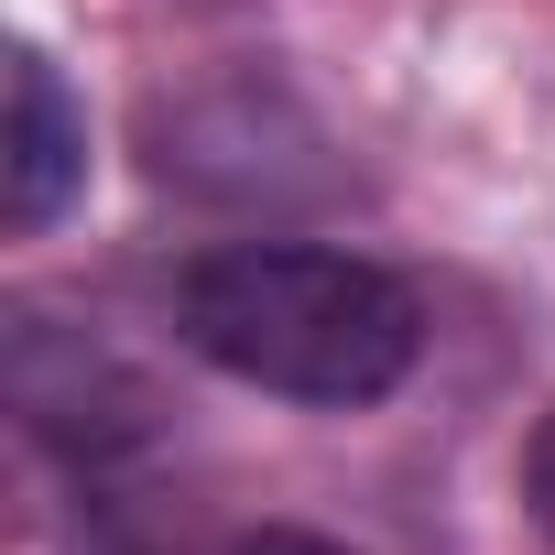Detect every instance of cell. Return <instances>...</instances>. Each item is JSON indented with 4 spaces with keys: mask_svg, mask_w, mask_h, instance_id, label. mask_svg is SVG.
Instances as JSON below:
<instances>
[{
    "mask_svg": "<svg viewBox=\"0 0 555 555\" xmlns=\"http://www.w3.org/2000/svg\"><path fill=\"white\" fill-rule=\"evenodd\" d=\"M229 555H360V544H327V533H295V522H261V533H240Z\"/></svg>",
    "mask_w": 555,
    "mask_h": 555,
    "instance_id": "4",
    "label": "cell"
},
{
    "mask_svg": "<svg viewBox=\"0 0 555 555\" xmlns=\"http://www.w3.org/2000/svg\"><path fill=\"white\" fill-rule=\"evenodd\" d=\"M522 522L544 533V555H555V414L522 436Z\"/></svg>",
    "mask_w": 555,
    "mask_h": 555,
    "instance_id": "3",
    "label": "cell"
},
{
    "mask_svg": "<svg viewBox=\"0 0 555 555\" xmlns=\"http://www.w3.org/2000/svg\"><path fill=\"white\" fill-rule=\"evenodd\" d=\"M175 338L272 392V403H317V414H360L382 392L414 382L425 360V295L403 272H382L371 250H327V240H218L175 272Z\"/></svg>",
    "mask_w": 555,
    "mask_h": 555,
    "instance_id": "1",
    "label": "cell"
},
{
    "mask_svg": "<svg viewBox=\"0 0 555 555\" xmlns=\"http://www.w3.org/2000/svg\"><path fill=\"white\" fill-rule=\"evenodd\" d=\"M88 185V109L66 99L44 44H12V120H0V218L23 240L66 218V196Z\"/></svg>",
    "mask_w": 555,
    "mask_h": 555,
    "instance_id": "2",
    "label": "cell"
}]
</instances>
